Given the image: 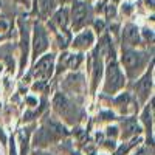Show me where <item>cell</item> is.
Instances as JSON below:
<instances>
[{
	"label": "cell",
	"instance_id": "obj_1",
	"mask_svg": "<svg viewBox=\"0 0 155 155\" xmlns=\"http://www.w3.org/2000/svg\"><path fill=\"white\" fill-rule=\"evenodd\" d=\"M120 62H121V68L126 74V79L137 81L146 71L149 62H152V59L147 51H143L140 48L123 47L121 53H120Z\"/></svg>",
	"mask_w": 155,
	"mask_h": 155
},
{
	"label": "cell",
	"instance_id": "obj_2",
	"mask_svg": "<svg viewBox=\"0 0 155 155\" xmlns=\"http://www.w3.org/2000/svg\"><path fill=\"white\" fill-rule=\"evenodd\" d=\"M126 87V74L116 61L115 54L107 61L106 71H104V85H102V93L109 96H116L121 90Z\"/></svg>",
	"mask_w": 155,
	"mask_h": 155
},
{
	"label": "cell",
	"instance_id": "obj_3",
	"mask_svg": "<svg viewBox=\"0 0 155 155\" xmlns=\"http://www.w3.org/2000/svg\"><path fill=\"white\" fill-rule=\"evenodd\" d=\"M70 11V30L73 33H79L93 22V8L90 2L85 0H74Z\"/></svg>",
	"mask_w": 155,
	"mask_h": 155
},
{
	"label": "cell",
	"instance_id": "obj_4",
	"mask_svg": "<svg viewBox=\"0 0 155 155\" xmlns=\"http://www.w3.org/2000/svg\"><path fill=\"white\" fill-rule=\"evenodd\" d=\"M51 39L48 36V30L42 22H34L33 25V36H31V58L33 62L39 59L42 54L48 53Z\"/></svg>",
	"mask_w": 155,
	"mask_h": 155
},
{
	"label": "cell",
	"instance_id": "obj_5",
	"mask_svg": "<svg viewBox=\"0 0 155 155\" xmlns=\"http://www.w3.org/2000/svg\"><path fill=\"white\" fill-rule=\"evenodd\" d=\"M56 67V54L54 53H45L39 59L33 62V74L34 81H44L47 82L54 73Z\"/></svg>",
	"mask_w": 155,
	"mask_h": 155
},
{
	"label": "cell",
	"instance_id": "obj_6",
	"mask_svg": "<svg viewBox=\"0 0 155 155\" xmlns=\"http://www.w3.org/2000/svg\"><path fill=\"white\" fill-rule=\"evenodd\" d=\"M134 90H135V99L141 104L149 101V98L152 96V90H153V78H152V64L150 67L146 68V71L141 74L135 85H134Z\"/></svg>",
	"mask_w": 155,
	"mask_h": 155
},
{
	"label": "cell",
	"instance_id": "obj_7",
	"mask_svg": "<svg viewBox=\"0 0 155 155\" xmlns=\"http://www.w3.org/2000/svg\"><path fill=\"white\" fill-rule=\"evenodd\" d=\"M96 42V36L92 28H84L79 33H76V36L70 41V48L71 51L76 53H84V51L92 50Z\"/></svg>",
	"mask_w": 155,
	"mask_h": 155
},
{
	"label": "cell",
	"instance_id": "obj_8",
	"mask_svg": "<svg viewBox=\"0 0 155 155\" xmlns=\"http://www.w3.org/2000/svg\"><path fill=\"white\" fill-rule=\"evenodd\" d=\"M53 106H54V110L56 113L64 120H68V118H76L78 116V107L73 101L68 99V96L62 95V93H58L53 99Z\"/></svg>",
	"mask_w": 155,
	"mask_h": 155
},
{
	"label": "cell",
	"instance_id": "obj_9",
	"mask_svg": "<svg viewBox=\"0 0 155 155\" xmlns=\"http://www.w3.org/2000/svg\"><path fill=\"white\" fill-rule=\"evenodd\" d=\"M121 41H123V47H126V48H140L143 45L138 25L127 22L121 31Z\"/></svg>",
	"mask_w": 155,
	"mask_h": 155
},
{
	"label": "cell",
	"instance_id": "obj_10",
	"mask_svg": "<svg viewBox=\"0 0 155 155\" xmlns=\"http://www.w3.org/2000/svg\"><path fill=\"white\" fill-rule=\"evenodd\" d=\"M51 28L56 30V33L68 34V31H70V11L67 6H61L51 14Z\"/></svg>",
	"mask_w": 155,
	"mask_h": 155
},
{
	"label": "cell",
	"instance_id": "obj_11",
	"mask_svg": "<svg viewBox=\"0 0 155 155\" xmlns=\"http://www.w3.org/2000/svg\"><path fill=\"white\" fill-rule=\"evenodd\" d=\"M84 62V54L82 53H76V51H71V53H62L59 58V65H56L54 68H58L56 71L61 73V70H78L79 65Z\"/></svg>",
	"mask_w": 155,
	"mask_h": 155
},
{
	"label": "cell",
	"instance_id": "obj_12",
	"mask_svg": "<svg viewBox=\"0 0 155 155\" xmlns=\"http://www.w3.org/2000/svg\"><path fill=\"white\" fill-rule=\"evenodd\" d=\"M31 6H34L33 8L34 14H39L44 19L51 17V14L58 9L56 0H31Z\"/></svg>",
	"mask_w": 155,
	"mask_h": 155
},
{
	"label": "cell",
	"instance_id": "obj_13",
	"mask_svg": "<svg viewBox=\"0 0 155 155\" xmlns=\"http://www.w3.org/2000/svg\"><path fill=\"white\" fill-rule=\"evenodd\" d=\"M115 106H116V109H118L123 115H127L130 106H135L137 107V99L134 101V98H132L130 93L123 92V93H120L118 96L115 98Z\"/></svg>",
	"mask_w": 155,
	"mask_h": 155
},
{
	"label": "cell",
	"instance_id": "obj_14",
	"mask_svg": "<svg viewBox=\"0 0 155 155\" xmlns=\"http://www.w3.org/2000/svg\"><path fill=\"white\" fill-rule=\"evenodd\" d=\"M141 121H143L144 126H146V132L152 134V102L149 106H146L143 115H141Z\"/></svg>",
	"mask_w": 155,
	"mask_h": 155
},
{
	"label": "cell",
	"instance_id": "obj_15",
	"mask_svg": "<svg viewBox=\"0 0 155 155\" xmlns=\"http://www.w3.org/2000/svg\"><path fill=\"white\" fill-rule=\"evenodd\" d=\"M104 11H106V12H104V14H106V19H109V20L113 19L116 14H118V9H116V6L112 5V3L106 5V6H104Z\"/></svg>",
	"mask_w": 155,
	"mask_h": 155
},
{
	"label": "cell",
	"instance_id": "obj_16",
	"mask_svg": "<svg viewBox=\"0 0 155 155\" xmlns=\"http://www.w3.org/2000/svg\"><path fill=\"white\" fill-rule=\"evenodd\" d=\"M9 20L6 17H0V33H6L9 30Z\"/></svg>",
	"mask_w": 155,
	"mask_h": 155
},
{
	"label": "cell",
	"instance_id": "obj_17",
	"mask_svg": "<svg viewBox=\"0 0 155 155\" xmlns=\"http://www.w3.org/2000/svg\"><path fill=\"white\" fill-rule=\"evenodd\" d=\"M121 12H123L124 16H130L132 12H134V6H132L130 3H127V2H126V3L121 5Z\"/></svg>",
	"mask_w": 155,
	"mask_h": 155
},
{
	"label": "cell",
	"instance_id": "obj_18",
	"mask_svg": "<svg viewBox=\"0 0 155 155\" xmlns=\"http://www.w3.org/2000/svg\"><path fill=\"white\" fill-rule=\"evenodd\" d=\"M14 3H19L25 8H31V0H12Z\"/></svg>",
	"mask_w": 155,
	"mask_h": 155
},
{
	"label": "cell",
	"instance_id": "obj_19",
	"mask_svg": "<svg viewBox=\"0 0 155 155\" xmlns=\"http://www.w3.org/2000/svg\"><path fill=\"white\" fill-rule=\"evenodd\" d=\"M74 0H56V3L61 5V6H67V5H71Z\"/></svg>",
	"mask_w": 155,
	"mask_h": 155
},
{
	"label": "cell",
	"instance_id": "obj_20",
	"mask_svg": "<svg viewBox=\"0 0 155 155\" xmlns=\"http://www.w3.org/2000/svg\"><path fill=\"white\" fill-rule=\"evenodd\" d=\"M36 155H53V153H50V152H45V150H37Z\"/></svg>",
	"mask_w": 155,
	"mask_h": 155
},
{
	"label": "cell",
	"instance_id": "obj_21",
	"mask_svg": "<svg viewBox=\"0 0 155 155\" xmlns=\"http://www.w3.org/2000/svg\"><path fill=\"white\" fill-rule=\"evenodd\" d=\"M112 2H118V0H112Z\"/></svg>",
	"mask_w": 155,
	"mask_h": 155
},
{
	"label": "cell",
	"instance_id": "obj_22",
	"mask_svg": "<svg viewBox=\"0 0 155 155\" xmlns=\"http://www.w3.org/2000/svg\"><path fill=\"white\" fill-rule=\"evenodd\" d=\"M85 2H92V0H85Z\"/></svg>",
	"mask_w": 155,
	"mask_h": 155
}]
</instances>
